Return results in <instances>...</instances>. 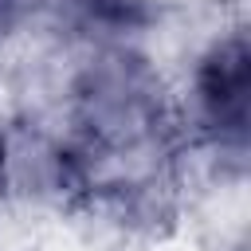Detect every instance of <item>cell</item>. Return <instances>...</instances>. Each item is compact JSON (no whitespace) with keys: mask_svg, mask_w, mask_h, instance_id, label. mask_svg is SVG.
Here are the masks:
<instances>
[{"mask_svg":"<svg viewBox=\"0 0 251 251\" xmlns=\"http://www.w3.org/2000/svg\"><path fill=\"white\" fill-rule=\"evenodd\" d=\"M196 106L200 122L208 126L212 141L243 157L247 149V110H251V55L247 39L235 31L208 47V55L196 67Z\"/></svg>","mask_w":251,"mask_h":251,"instance_id":"6da1fadb","label":"cell"},{"mask_svg":"<svg viewBox=\"0 0 251 251\" xmlns=\"http://www.w3.org/2000/svg\"><path fill=\"white\" fill-rule=\"evenodd\" d=\"M67 4L86 27H102V31H133L149 24L145 0H67Z\"/></svg>","mask_w":251,"mask_h":251,"instance_id":"7a4b0ae2","label":"cell"},{"mask_svg":"<svg viewBox=\"0 0 251 251\" xmlns=\"http://www.w3.org/2000/svg\"><path fill=\"white\" fill-rule=\"evenodd\" d=\"M16 12H20V0H0V35H4L8 27H12Z\"/></svg>","mask_w":251,"mask_h":251,"instance_id":"3957f363","label":"cell"}]
</instances>
